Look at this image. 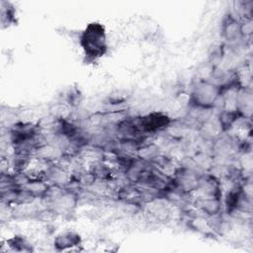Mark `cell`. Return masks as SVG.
<instances>
[{
    "label": "cell",
    "mask_w": 253,
    "mask_h": 253,
    "mask_svg": "<svg viewBox=\"0 0 253 253\" xmlns=\"http://www.w3.org/2000/svg\"><path fill=\"white\" fill-rule=\"evenodd\" d=\"M79 44L89 60H97L108 50V40L105 27L93 22L88 24L79 36Z\"/></svg>",
    "instance_id": "cell-1"
},
{
    "label": "cell",
    "mask_w": 253,
    "mask_h": 253,
    "mask_svg": "<svg viewBox=\"0 0 253 253\" xmlns=\"http://www.w3.org/2000/svg\"><path fill=\"white\" fill-rule=\"evenodd\" d=\"M222 94V86L210 80L199 81L190 93L189 104L198 110L213 109Z\"/></svg>",
    "instance_id": "cell-2"
},
{
    "label": "cell",
    "mask_w": 253,
    "mask_h": 253,
    "mask_svg": "<svg viewBox=\"0 0 253 253\" xmlns=\"http://www.w3.org/2000/svg\"><path fill=\"white\" fill-rule=\"evenodd\" d=\"M221 38L227 42H235L244 38L243 22L236 14L227 11L221 20L220 25Z\"/></svg>",
    "instance_id": "cell-3"
},
{
    "label": "cell",
    "mask_w": 253,
    "mask_h": 253,
    "mask_svg": "<svg viewBox=\"0 0 253 253\" xmlns=\"http://www.w3.org/2000/svg\"><path fill=\"white\" fill-rule=\"evenodd\" d=\"M170 118L161 112H152L138 119L136 126L141 133H156L170 125Z\"/></svg>",
    "instance_id": "cell-4"
},
{
    "label": "cell",
    "mask_w": 253,
    "mask_h": 253,
    "mask_svg": "<svg viewBox=\"0 0 253 253\" xmlns=\"http://www.w3.org/2000/svg\"><path fill=\"white\" fill-rule=\"evenodd\" d=\"M81 238L80 236L71 231H65L58 234L54 239V247L57 250H66L68 248H72L75 246L80 245Z\"/></svg>",
    "instance_id": "cell-5"
},
{
    "label": "cell",
    "mask_w": 253,
    "mask_h": 253,
    "mask_svg": "<svg viewBox=\"0 0 253 253\" xmlns=\"http://www.w3.org/2000/svg\"><path fill=\"white\" fill-rule=\"evenodd\" d=\"M198 207L209 215H215L220 211V199L214 197H205L198 200Z\"/></svg>",
    "instance_id": "cell-6"
}]
</instances>
